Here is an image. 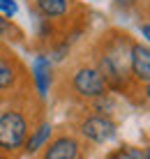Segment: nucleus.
Listing matches in <instances>:
<instances>
[{
    "instance_id": "f257e3e1",
    "label": "nucleus",
    "mask_w": 150,
    "mask_h": 159,
    "mask_svg": "<svg viewBox=\"0 0 150 159\" xmlns=\"http://www.w3.org/2000/svg\"><path fill=\"white\" fill-rule=\"evenodd\" d=\"M132 39L123 30H109L102 37L95 56V67L104 76L109 90L113 92H127L129 88H136L129 74V51H132Z\"/></svg>"
},
{
    "instance_id": "f03ea898",
    "label": "nucleus",
    "mask_w": 150,
    "mask_h": 159,
    "mask_svg": "<svg viewBox=\"0 0 150 159\" xmlns=\"http://www.w3.org/2000/svg\"><path fill=\"white\" fill-rule=\"evenodd\" d=\"M30 134V122L26 113L19 108H5L0 111V150L16 152L26 145V139Z\"/></svg>"
},
{
    "instance_id": "7ed1b4c3",
    "label": "nucleus",
    "mask_w": 150,
    "mask_h": 159,
    "mask_svg": "<svg viewBox=\"0 0 150 159\" xmlns=\"http://www.w3.org/2000/svg\"><path fill=\"white\" fill-rule=\"evenodd\" d=\"M69 85H72V92L81 99H97V97L106 95L109 85L104 81V76L99 74V69L95 65H79V67L72 72L69 76Z\"/></svg>"
},
{
    "instance_id": "20e7f679",
    "label": "nucleus",
    "mask_w": 150,
    "mask_h": 159,
    "mask_svg": "<svg viewBox=\"0 0 150 159\" xmlns=\"http://www.w3.org/2000/svg\"><path fill=\"white\" fill-rule=\"evenodd\" d=\"M79 131L83 139H88L90 143H109L118 136V125L113 122L111 116H102V113H92V116L83 118L79 125Z\"/></svg>"
},
{
    "instance_id": "39448f33",
    "label": "nucleus",
    "mask_w": 150,
    "mask_h": 159,
    "mask_svg": "<svg viewBox=\"0 0 150 159\" xmlns=\"http://www.w3.org/2000/svg\"><path fill=\"white\" fill-rule=\"evenodd\" d=\"M129 74L136 88L150 81V44L134 39L129 51Z\"/></svg>"
},
{
    "instance_id": "423d86ee",
    "label": "nucleus",
    "mask_w": 150,
    "mask_h": 159,
    "mask_svg": "<svg viewBox=\"0 0 150 159\" xmlns=\"http://www.w3.org/2000/svg\"><path fill=\"white\" fill-rule=\"evenodd\" d=\"M81 157V143L79 139L69 134L55 136L53 141H49L44 145V155L42 159H79Z\"/></svg>"
},
{
    "instance_id": "0eeeda50",
    "label": "nucleus",
    "mask_w": 150,
    "mask_h": 159,
    "mask_svg": "<svg viewBox=\"0 0 150 159\" xmlns=\"http://www.w3.org/2000/svg\"><path fill=\"white\" fill-rule=\"evenodd\" d=\"M19 79H21V65L16 62V58L0 53V95L14 90Z\"/></svg>"
},
{
    "instance_id": "6e6552de",
    "label": "nucleus",
    "mask_w": 150,
    "mask_h": 159,
    "mask_svg": "<svg viewBox=\"0 0 150 159\" xmlns=\"http://www.w3.org/2000/svg\"><path fill=\"white\" fill-rule=\"evenodd\" d=\"M32 83L40 97H46L49 88H51V60L46 56H37L32 62Z\"/></svg>"
},
{
    "instance_id": "1a4fd4ad",
    "label": "nucleus",
    "mask_w": 150,
    "mask_h": 159,
    "mask_svg": "<svg viewBox=\"0 0 150 159\" xmlns=\"http://www.w3.org/2000/svg\"><path fill=\"white\" fill-rule=\"evenodd\" d=\"M30 5L37 9V14L46 21L60 19L69 12V2L67 0H30Z\"/></svg>"
},
{
    "instance_id": "9d476101",
    "label": "nucleus",
    "mask_w": 150,
    "mask_h": 159,
    "mask_svg": "<svg viewBox=\"0 0 150 159\" xmlns=\"http://www.w3.org/2000/svg\"><path fill=\"white\" fill-rule=\"evenodd\" d=\"M51 131L53 127L49 122H40L35 129L28 134V139H26V152L28 155H35V152H40L44 145L49 143V139H51Z\"/></svg>"
},
{
    "instance_id": "9b49d317",
    "label": "nucleus",
    "mask_w": 150,
    "mask_h": 159,
    "mask_svg": "<svg viewBox=\"0 0 150 159\" xmlns=\"http://www.w3.org/2000/svg\"><path fill=\"white\" fill-rule=\"evenodd\" d=\"M21 37L23 32L14 25V21L0 14V39H21Z\"/></svg>"
},
{
    "instance_id": "f8f14e48",
    "label": "nucleus",
    "mask_w": 150,
    "mask_h": 159,
    "mask_svg": "<svg viewBox=\"0 0 150 159\" xmlns=\"http://www.w3.org/2000/svg\"><path fill=\"white\" fill-rule=\"evenodd\" d=\"M141 152L143 150H138L134 145H123V148H118V150H113L106 159H141Z\"/></svg>"
},
{
    "instance_id": "ddd939ff",
    "label": "nucleus",
    "mask_w": 150,
    "mask_h": 159,
    "mask_svg": "<svg viewBox=\"0 0 150 159\" xmlns=\"http://www.w3.org/2000/svg\"><path fill=\"white\" fill-rule=\"evenodd\" d=\"M16 12H19V5L16 0H0V14L7 16V19H14Z\"/></svg>"
},
{
    "instance_id": "4468645a",
    "label": "nucleus",
    "mask_w": 150,
    "mask_h": 159,
    "mask_svg": "<svg viewBox=\"0 0 150 159\" xmlns=\"http://www.w3.org/2000/svg\"><path fill=\"white\" fill-rule=\"evenodd\" d=\"M143 0H113V5L120 9V12H132V9L141 7Z\"/></svg>"
},
{
    "instance_id": "2eb2a0df",
    "label": "nucleus",
    "mask_w": 150,
    "mask_h": 159,
    "mask_svg": "<svg viewBox=\"0 0 150 159\" xmlns=\"http://www.w3.org/2000/svg\"><path fill=\"white\" fill-rule=\"evenodd\" d=\"M138 92H141V102L146 104V106H150V81L143 85H138Z\"/></svg>"
},
{
    "instance_id": "dca6fc26",
    "label": "nucleus",
    "mask_w": 150,
    "mask_h": 159,
    "mask_svg": "<svg viewBox=\"0 0 150 159\" xmlns=\"http://www.w3.org/2000/svg\"><path fill=\"white\" fill-rule=\"evenodd\" d=\"M138 30H141L146 44H150V21H141V23H138Z\"/></svg>"
},
{
    "instance_id": "f3484780",
    "label": "nucleus",
    "mask_w": 150,
    "mask_h": 159,
    "mask_svg": "<svg viewBox=\"0 0 150 159\" xmlns=\"http://www.w3.org/2000/svg\"><path fill=\"white\" fill-rule=\"evenodd\" d=\"M141 159H150V145L143 148V152H141Z\"/></svg>"
},
{
    "instance_id": "a211bd4d",
    "label": "nucleus",
    "mask_w": 150,
    "mask_h": 159,
    "mask_svg": "<svg viewBox=\"0 0 150 159\" xmlns=\"http://www.w3.org/2000/svg\"><path fill=\"white\" fill-rule=\"evenodd\" d=\"M146 16L150 19V0H146Z\"/></svg>"
},
{
    "instance_id": "6ab92c4d",
    "label": "nucleus",
    "mask_w": 150,
    "mask_h": 159,
    "mask_svg": "<svg viewBox=\"0 0 150 159\" xmlns=\"http://www.w3.org/2000/svg\"><path fill=\"white\" fill-rule=\"evenodd\" d=\"M0 159H7V155H5V152H2V150H0Z\"/></svg>"
},
{
    "instance_id": "aec40b11",
    "label": "nucleus",
    "mask_w": 150,
    "mask_h": 159,
    "mask_svg": "<svg viewBox=\"0 0 150 159\" xmlns=\"http://www.w3.org/2000/svg\"><path fill=\"white\" fill-rule=\"evenodd\" d=\"M0 51H2V46H0Z\"/></svg>"
}]
</instances>
